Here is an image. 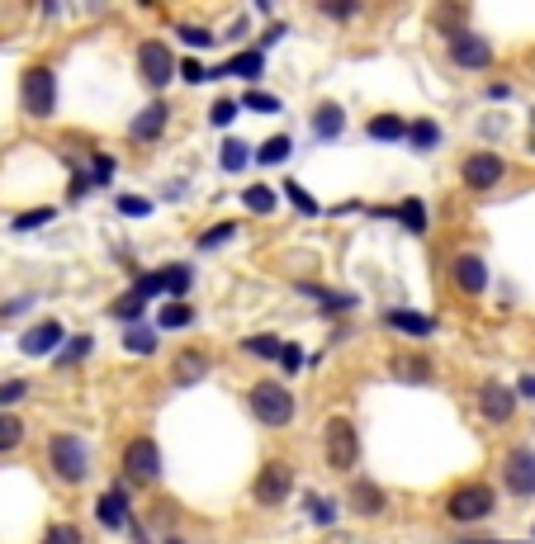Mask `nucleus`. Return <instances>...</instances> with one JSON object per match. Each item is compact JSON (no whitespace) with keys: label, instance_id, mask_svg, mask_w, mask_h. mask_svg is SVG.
<instances>
[{"label":"nucleus","instance_id":"nucleus-1","mask_svg":"<svg viewBox=\"0 0 535 544\" xmlns=\"http://www.w3.org/2000/svg\"><path fill=\"white\" fill-rule=\"evenodd\" d=\"M246 407H252V416L261 426H275V431L294 422V393L284 384H275V379H261L252 393H246Z\"/></svg>","mask_w":535,"mask_h":544},{"label":"nucleus","instance_id":"nucleus-2","mask_svg":"<svg viewBox=\"0 0 535 544\" xmlns=\"http://www.w3.org/2000/svg\"><path fill=\"white\" fill-rule=\"evenodd\" d=\"M48 464H53V473L62 478V483H81V478L91 473V445L81 441V435H53L48 441Z\"/></svg>","mask_w":535,"mask_h":544},{"label":"nucleus","instance_id":"nucleus-3","mask_svg":"<svg viewBox=\"0 0 535 544\" xmlns=\"http://www.w3.org/2000/svg\"><path fill=\"white\" fill-rule=\"evenodd\" d=\"M19 104H24L29 119H48L57 110V76L53 67H29L19 76Z\"/></svg>","mask_w":535,"mask_h":544},{"label":"nucleus","instance_id":"nucleus-4","mask_svg":"<svg viewBox=\"0 0 535 544\" xmlns=\"http://www.w3.org/2000/svg\"><path fill=\"white\" fill-rule=\"evenodd\" d=\"M492 507H498V492H492L488 483H460L445 497V516L450 520H483V516H492Z\"/></svg>","mask_w":535,"mask_h":544},{"label":"nucleus","instance_id":"nucleus-5","mask_svg":"<svg viewBox=\"0 0 535 544\" xmlns=\"http://www.w3.org/2000/svg\"><path fill=\"white\" fill-rule=\"evenodd\" d=\"M322 450H327V464H332L337 473H346L360 459V435H356V426L346 422V416H332L327 422V435H322Z\"/></svg>","mask_w":535,"mask_h":544},{"label":"nucleus","instance_id":"nucleus-6","mask_svg":"<svg viewBox=\"0 0 535 544\" xmlns=\"http://www.w3.org/2000/svg\"><path fill=\"white\" fill-rule=\"evenodd\" d=\"M294 492V469L290 464H265L256 473V483H252V497H256V507H284Z\"/></svg>","mask_w":535,"mask_h":544},{"label":"nucleus","instance_id":"nucleus-7","mask_svg":"<svg viewBox=\"0 0 535 544\" xmlns=\"http://www.w3.org/2000/svg\"><path fill=\"white\" fill-rule=\"evenodd\" d=\"M123 473H129L133 483H157V478H161V450H157V441H148V435L129 441V450H123Z\"/></svg>","mask_w":535,"mask_h":544},{"label":"nucleus","instance_id":"nucleus-8","mask_svg":"<svg viewBox=\"0 0 535 544\" xmlns=\"http://www.w3.org/2000/svg\"><path fill=\"white\" fill-rule=\"evenodd\" d=\"M460 176H464V185L474 195H483V190H498V180L507 176V161L498 152H474V157H464Z\"/></svg>","mask_w":535,"mask_h":544},{"label":"nucleus","instance_id":"nucleus-9","mask_svg":"<svg viewBox=\"0 0 535 544\" xmlns=\"http://www.w3.org/2000/svg\"><path fill=\"white\" fill-rule=\"evenodd\" d=\"M502 483L511 497H535V450L530 445H517L502 459Z\"/></svg>","mask_w":535,"mask_h":544},{"label":"nucleus","instance_id":"nucleus-10","mask_svg":"<svg viewBox=\"0 0 535 544\" xmlns=\"http://www.w3.org/2000/svg\"><path fill=\"white\" fill-rule=\"evenodd\" d=\"M138 76L148 81L152 91L167 86V81L176 76V57H171V48H167V43H142V48H138Z\"/></svg>","mask_w":535,"mask_h":544},{"label":"nucleus","instance_id":"nucleus-11","mask_svg":"<svg viewBox=\"0 0 535 544\" xmlns=\"http://www.w3.org/2000/svg\"><path fill=\"white\" fill-rule=\"evenodd\" d=\"M479 412H483V422H492V426H507L511 416H517V393H511V388H502L498 379H488V384L479 388Z\"/></svg>","mask_w":535,"mask_h":544},{"label":"nucleus","instance_id":"nucleus-12","mask_svg":"<svg viewBox=\"0 0 535 544\" xmlns=\"http://www.w3.org/2000/svg\"><path fill=\"white\" fill-rule=\"evenodd\" d=\"M450 62H455V67H469V72H483L488 62H492V43L488 38H479V33H455L450 38Z\"/></svg>","mask_w":535,"mask_h":544},{"label":"nucleus","instance_id":"nucleus-13","mask_svg":"<svg viewBox=\"0 0 535 544\" xmlns=\"http://www.w3.org/2000/svg\"><path fill=\"white\" fill-rule=\"evenodd\" d=\"M450 280H455L464 294H483V289H488V265H483V256H474V251L455 256V261H450Z\"/></svg>","mask_w":535,"mask_h":544},{"label":"nucleus","instance_id":"nucleus-14","mask_svg":"<svg viewBox=\"0 0 535 544\" xmlns=\"http://www.w3.org/2000/svg\"><path fill=\"white\" fill-rule=\"evenodd\" d=\"M95 516H100V526H105V530H123V526H129V497H123L119 483L95 501Z\"/></svg>","mask_w":535,"mask_h":544},{"label":"nucleus","instance_id":"nucleus-15","mask_svg":"<svg viewBox=\"0 0 535 544\" xmlns=\"http://www.w3.org/2000/svg\"><path fill=\"white\" fill-rule=\"evenodd\" d=\"M167 123H171V110H167V104H148V110H142L138 119H133V142H152V138H161V133H167Z\"/></svg>","mask_w":535,"mask_h":544},{"label":"nucleus","instance_id":"nucleus-16","mask_svg":"<svg viewBox=\"0 0 535 544\" xmlns=\"http://www.w3.org/2000/svg\"><path fill=\"white\" fill-rule=\"evenodd\" d=\"M171 379H176L180 388H190V384H199V379H209V355H204V350H180V355H176V365H171Z\"/></svg>","mask_w":535,"mask_h":544},{"label":"nucleus","instance_id":"nucleus-17","mask_svg":"<svg viewBox=\"0 0 535 544\" xmlns=\"http://www.w3.org/2000/svg\"><path fill=\"white\" fill-rule=\"evenodd\" d=\"M57 341H62V322H38V327H29L24 331V341H19V350L24 355H53L57 350Z\"/></svg>","mask_w":535,"mask_h":544},{"label":"nucleus","instance_id":"nucleus-18","mask_svg":"<svg viewBox=\"0 0 535 544\" xmlns=\"http://www.w3.org/2000/svg\"><path fill=\"white\" fill-rule=\"evenodd\" d=\"M431 360L426 355H417V350H403V355H394V379H403V384H431Z\"/></svg>","mask_w":535,"mask_h":544},{"label":"nucleus","instance_id":"nucleus-19","mask_svg":"<svg viewBox=\"0 0 535 544\" xmlns=\"http://www.w3.org/2000/svg\"><path fill=\"white\" fill-rule=\"evenodd\" d=\"M346 501H351V511H360V516H379V511H384V492H379V483H369V478L351 483Z\"/></svg>","mask_w":535,"mask_h":544},{"label":"nucleus","instance_id":"nucleus-20","mask_svg":"<svg viewBox=\"0 0 535 544\" xmlns=\"http://www.w3.org/2000/svg\"><path fill=\"white\" fill-rule=\"evenodd\" d=\"M384 322L394 327V331H407V337H431V331H436V322H431V318H422V312H403V308L384 312Z\"/></svg>","mask_w":535,"mask_h":544},{"label":"nucleus","instance_id":"nucleus-21","mask_svg":"<svg viewBox=\"0 0 535 544\" xmlns=\"http://www.w3.org/2000/svg\"><path fill=\"white\" fill-rule=\"evenodd\" d=\"M261 67H265V57L261 52H237L228 67H218V72H209V81H218V76H246V81H256L261 76Z\"/></svg>","mask_w":535,"mask_h":544},{"label":"nucleus","instance_id":"nucleus-22","mask_svg":"<svg viewBox=\"0 0 535 544\" xmlns=\"http://www.w3.org/2000/svg\"><path fill=\"white\" fill-rule=\"evenodd\" d=\"M195 322V303H167L157 312V327L161 331H180V327H190Z\"/></svg>","mask_w":535,"mask_h":544},{"label":"nucleus","instance_id":"nucleus-23","mask_svg":"<svg viewBox=\"0 0 535 544\" xmlns=\"http://www.w3.org/2000/svg\"><path fill=\"white\" fill-rule=\"evenodd\" d=\"M242 204L252 208V214H275L280 195L271 190V185H246V190H242Z\"/></svg>","mask_w":535,"mask_h":544},{"label":"nucleus","instance_id":"nucleus-24","mask_svg":"<svg viewBox=\"0 0 535 544\" xmlns=\"http://www.w3.org/2000/svg\"><path fill=\"white\" fill-rule=\"evenodd\" d=\"M313 129H318V138H337V133L346 129V114H341V104H322V110L313 114Z\"/></svg>","mask_w":535,"mask_h":544},{"label":"nucleus","instance_id":"nucleus-25","mask_svg":"<svg viewBox=\"0 0 535 544\" xmlns=\"http://www.w3.org/2000/svg\"><path fill=\"white\" fill-rule=\"evenodd\" d=\"M369 138L375 142H394V138H407V123L398 114H379V119H369Z\"/></svg>","mask_w":535,"mask_h":544},{"label":"nucleus","instance_id":"nucleus-26","mask_svg":"<svg viewBox=\"0 0 535 544\" xmlns=\"http://www.w3.org/2000/svg\"><path fill=\"white\" fill-rule=\"evenodd\" d=\"M290 152H294V142L284 133H275L271 142H261V148H256V161L261 166H280V161H290Z\"/></svg>","mask_w":535,"mask_h":544},{"label":"nucleus","instance_id":"nucleus-27","mask_svg":"<svg viewBox=\"0 0 535 544\" xmlns=\"http://www.w3.org/2000/svg\"><path fill=\"white\" fill-rule=\"evenodd\" d=\"M299 294H308V299H318L327 312H346L356 299L351 294H332V289H318V284H299Z\"/></svg>","mask_w":535,"mask_h":544},{"label":"nucleus","instance_id":"nucleus-28","mask_svg":"<svg viewBox=\"0 0 535 544\" xmlns=\"http://www.w3.org/2000/svg\"><path fill=\"white\" fill-rule=\"evenodd\" d=\"M407 142H413L417 152H431V148H436V142H441V129H436V123H431V119H417L413 129H407Z\"/></svg>","mask_w":535,"mask_h":544},{"label":"nucleus","instance_id":"nucleus-29","mask_svg":"<svg viewBox=\"0 0 535 544\" xmlns=\"http://www.w3.org/2000/svg\"><path fill=\"white\" fill-rule=\"evenodd\" d=\"M394 214H398V223L407 227V233H426V208H422V199H403Z\"/></svg>","mask_w":535,"mask_h":544},{"label":"nucleus","instance_id":"nucleus-30","mask_svg":"<svg viewBox=\"0 0 535 544\" xmlns=\"http://www.w3.org/2000/svg\"><path fill=\"white\" fill-rule=\"evenodd\" d=\"M142 308H148V303H142L133 289H129V294H119V299H114L110 318H114V322H138V318H142Z\"/></svg>","mask_w":535,"mask_h":544},{"label":"nucleus","instance_id":"nucleus-31","mask_svg":"<svg viewBox=\"0 0 535 544\" xmlns=\"http://www.w3.org/2000/svg\"><path fill=\"white\" fill-rule=\"evenodd\" d=\"M242 346H246V355H256V360H280V350H284L280 337H246Z\"/></svg>","mask_w":535,"mask_h":544},{"label":"nucleus","instance_id":"nucleus-32","mask_svg":"<svg viewBox=\"0 0 535 544\" xmlns=\"http://www.w3.org/2000/svg\"><path fill=\"white\" fill-rule=\"evenodd\" d=\"M19 441H24V422H19V416H10V412H0V454L14 450Z\"/></svg>","mask_w":535,"mask_h":544},{"label":"nucleus","instance_id":"nucleus-33","mask_svg":"<svg viewBox=\"0 0 535 544\" xmlns=\"http://www.w3.org/2000/svg\"><path fill=\"white\" fill-rule=\"evenodd\" d=\"M246 152H252V148H246V142L228 138V142H223V157H218V166H223V171H242V166L252 161V157H246Z\"/></svg>","mask_w":535,"mask_h":544},{"label":"nucleus","instance_id":"nucleus-34","mask_svg":"<svg viewBox=\"0 0 535 544\" xmlns=\"http://www.w3.org/2000/svg\"><path fill=\"white\" fill-rule=\"evenodd\" d=\"M123 346H129L133 355H152V350H157V331H152V327H129Z\"/></svg>","mask_w":535,"mask_h":544},{"label":"nucleus","instance_id":"nucleus-35","mask_svg":"<svg viewBox=\"0 0 535 544\" xmlns=\"http://www.w3.org/2000/svg\"><path fill=\"white\" fill-rule=\"evenodd\" d=\"M237 104H242V110H256V114H280V100L265 95V91H246Z\"/></svg>","mask_w":535,"mask_h":544},{"label":"nucleus","instance_id":"nucleus-36","mask_svg":"<svg viewBox=\"0 0 535 544\" xmlns=\"http://www.w3.org/2000/svg\"><path fill=\"white\" fill-rule=\"evenodd\" d=\"M161 284H167V294H185L190 289V265H171V270H161Z\"/></svg>","mask_w":535,"mask_h":544},{"label":"nucleus","instance_id":"nucleus-37","mask_svg":"<svg viewBox=\"0 0 535 544\" xmlns=\"http://www.w3.org/2000/svg\"><path fill=\"white\" fill-rule=\"evenodd\" d=\"M237 114H242V104H237V100H218L214 110H209V123H214V129H228Z\"/></svg>","mask_w":535,"mask_h":544},{"label":"nucleus","instance_id":"nucleus-38","mask_svg":"<svg viewBox=\"0 0 535 544\" xmlns=\"http://www.w3.org/2000/svg\"><path fill=\"white\" fill-rule=\"evenodd\" d=\"M43 223H53V208H29V214L14 218V233H33V227H43Z\"/></svg>","mask_w":535,"mask_h":544},{"label":"nucleus","instance_id":"nucleus-39","mask_svg":"<svg viewBox=\"0 0 535 544\" xmlns=\"http://www.w3.org/2000/svg\"><path fill=\"white\" fill-rule=\"evenodd\" d=\"M133 294H138L142 303H148V299H157V294H167V284H161V270H157V275H138Z\"/></svg>","mask_w":535,"mask_h":544},{"label":"nucleus","instance_id":"nucleus-40","mask_svg":"<svg viewBox=\"0 0 535 544\" xmlns=\"http://www.w3.org/2000/svg\"><path fill=\"white\" fill-rule=\"evenodd\" d=\"M280 190L290 195V204L299 208V214H318V204H313V195H308L303 185H294V180H290V185H280Z\"/></svg>","mask_w":535,"mask_h":544},{"label":"nucleus","instance_id":"nucleus-41","mask_svg":"<svg viewBox=\"0 0 535 544\" xmlns=\"http://www.w3.org/2000/svg\"><path fill=\"white\" fill-rule=\"evenodd\" d=\"M233 233H237V223H214L209 233L199 237V246H204V251H214V246H223V242H228Z\"/></svg>","mask_w":535,"mask_h":544},{"label":"nucleus","instance_id":"nucleus-42","mask_svg":"<svg viewBox=\"0 0 535 544\" xmlns=\"http://www.w3.org/2000/svg\"><path fill=\"white\" fill-rule=\"evenodd\" d=\"M180 38H185L190 48H209V43H218V38L204 29V24H180Z\"/></svg>","mask_w":535,"mask_h":544},{"label":"nucleus","instance_id":"nucleus-43","mask_svg":"<svg viewBox=\"0 0 535 544\" xmlns=\"http://www.w3.org/2000/svg\"><path fill=\"white\" fill-rule=\"evenodd\" d=\"M24 393H29V379H10V384H0V412H5V407H14Z\"/></svg>","mask_w":535,"mask_h":544},{"label":"nucleus","instance_id":"nucleus-44","mask_svg":"<svg viewBox=\"0 0 535 544\" xmlns=\"http://www.w3.org/2000/svg\"><path fill=\"white\" fill-rule=\"evenodd\" d=\"M91 350H95V337H76L67 350H62V365H72V360H86Z\"/></svg>","mask_w":535,"mask_h":544},{"label":"nucleus","instance_id":"nucleus-45","mask_svg":"<svg viewBox=\"0 0 535 544\" xmlns=\"http://www.w3.org/2000/svg\"><path fill=\"white\" fill-rule=\"evenodd\" d=\"M119 214H123V218H148V214H152V204H148V199L123 195V199H119Z\"/></svg>","mask_w":535,"mask_h":544},{"label":"nucleus","instance_id":"nucleus-46","mask_svg":"<svg viewBox=\"0 0 535 544\" xmlns=\"http://www.w3.org/2000/svg\"><path fill=\"white\" fill-rule=\"evenodd\" d=\"M43 544H81V530H76V526H67V520H62V526H53V530L43 535Z\"/></svg>","mask_w":535,"mask_h":544},{"label":"nucleus","instance_id":"nucleus-47","mask_svg":"<svg viewBox=\"0 0 535 544\" xmlns=\"http://www.w3.org/2000/svg\"><path fill=\"white\" fill-rule=\"evenodd\" d=\"M180 76L190 81V86H199V81H209V67H204V62H195V57H190V62H180Z\"/></svg>","mask_w":535,"mask_h":544},{"label":"nucleus","instance_id":"nucleus-48","mask_svg":"<svg viewBox=\"0 0 535 544\" xmlns=\"http://www.w3.org/2000/svg\"><path fill=\"white\" fill-rule=\"evenodd\" d=\"M110 176H114V161H110V157H95V166H91V180H95V185H105Z\"/></svg>","mask_w":535,"mask_h":544},{"label":"nucleus","instance_id":"nucleus-49","mask_svg":"<svg viewBox=\"0 0 535 544\" xmlns=\"http://www.w3.org/2000/svg\"><path fill=\"white\" fill-rule=\"evenodd\" d=\"M280 365H284V374H294V369L303 365V350H299V346H284V350H280Z\"/></svg>","mask_w":535,"mask_h":544},{"label":"nucleus","instance_id":"nucleus-50","mask_svg":"<svg viewBox=\"0 0 535 544\" xmlns=\"http://www.w3.org/2000/svg\"><path fill=\"white\" fill-rule=\"evenodd\" d=\"M322 14H332V19H351V14H356V5H351V0H346V5H341V0H327Z\"/></svg>","mask_w":535,"mask_h":544},{"label":"nucleus","instance_id":"nucleus-51","mask_svg":"<svg viewBox=\"0 0 535 544\" xmlns=\"http://www.w3.org/2000/svg\"><path fill=\"white\" fill-rule=\"evenodd\" d=\"M91 185H95L91 176H76V180H72V199H81V195H91Z\"/></svg>","mask_w":535,"mask_h":544},{"label":"nucleus","instance_id":"nucleus-52","mask_svg":"<svg viewBox=\"0 0 535 544\" xmlns=\"http://www.w3.org/2000/svg\"><path fill=\"white\" fill-rule=\"evenodd\" d=\"M517 388H521V397H530V403H535V374H521Z\"/></svg>","mask_w":535,"mask_h":544},{"label":"nucleus","instance_id":"nucleus-53","mask_svg":"<svg viewBox=\"0 0 535 544\" xmlns=\"http://www.w3.org/2000/svg\"><path fill=\"white\" fill-rule=\"evenodd\" d=\"M464 544H502V539H464Z\"/></svg>","mask_w":535,"mask_h":544},{"label":"nucleus","instance_id":"nucleus-54","mask_svg":"<svg viewBox=\"0 0 535 544\" xmlns=\"http://www.w3.org/2000/svg\"><path fill=\"white\" fill-rule=\"evenodd\" d=\"M171 544H180V539H171Z\"/></svg>","mask_w":535,"mask_h":544}]
</instances>
